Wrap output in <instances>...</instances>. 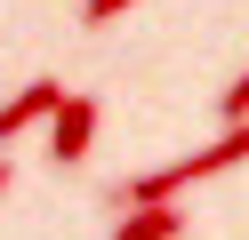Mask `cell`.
<instances>
[{"label": "cell", "instance_id": "cell-4", "mask_svg": "<svg viewBox=\"0 0 249 240\" xmlns=\"http://www.w3.org/2000/svg\"><path fill=\"white\" fill-rule=\"evenodd\" d=\"M217 120H225V128H241V120H249V72H241V80L225 88V104H217Z\"/></svg>", "mask_w": 249, "mask_h": 240}, {"label": "cell", "instance_id": "cell-5", "mask_svg": "<svg viewBox=\"0 0 249 240\" xmlns=\"http://www.w3.org/2000/svg\"><path fill=\"white\" fill-rule=\"evenodd\" d=\"M137 0H81V24H113V16H129Z\"/></svg>", "mask_w": 249, "mask_h": 240}, {"label": "cell", "instance_id": "cell-2", "mask_svg": "<svg viewBox=\"0 0 249 240\" xmlns=\"http://www.w3.org/2000/svg\"><path fill=\"white\" fill-rule=\"evenodd\" d=\"M56 104H65V80H24V88L0 104V144H17L24 128H33V120H49Z\"/></svg>", "mask_w": 249, "mask_h": 240}, {"label": "cell", "instance_id": "cell-1", "mask_svg": "<svg viewBox=\"0 0 249 240\" xmlns=\"http://www.w3.org/2000/svg\"><path fill=\"white\" fill-rule=\"evenodd\" d=\"M97 112H105V104H97V96H81V88H65V104L49 112V152L65 160V168L97 144Z\"/></svg>", "mask_w": 249, "mask_h": 240}, {"label": "cell", "instance_id": "cell-6", "mask_svg": "<svg viewBox=\"0 0 249 240\" xmlns=\"http://www.w3.org/2000/svg\"><path fill=\"white\" fill-rule=\"evenodd\" d=\"M8 176H17V168H8V152H0V192H8Z\"/></svg>", "mask_w": 249, "mask_h": 240}, {"label": "cell", "instance_id": "cell-3", "mask_svg": "<svg viewBox=\"0 0 249 240\" xmlns=\"http://www.w3.org/2000/svg\"><path fill=\"white\" fill-rule=\"evenodd\" d=\"M113 240H185V208L161 200V208H121L113 216Z\"/></svg>", "mask_w": 249, "mask_h": 240}]
</instances>
